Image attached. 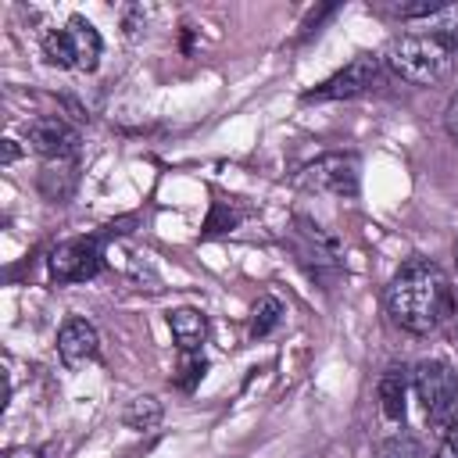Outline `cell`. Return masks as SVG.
Segmentation results:
<instances>
[{
  "mask_svg": "<svg viewBox=\"0 0 458 458\" xmlns=\"http://www.w3.org/2000/svg\"><path fill=\"white\" fill-rule=\"evenodd\" d=\"M386 311L390 318L415 333V336H429V333H440L454 322L458 308H454V290H451V279L444 276V268L429 258H411L404 261L390 286H386Z\"/></svg>",
  "mask_w": 458,
  "mask_h": 458,
  "instance_id": "obj_1",
  "label": "cell"
},
{
  "mask_svg": "<svg viewBox=\"0 0 458 458\" xmlns=\"http://www.w3.org/2000/svg\"><path fill=\"white\" fill-rule=\"evenodd\" d=\"M383 61L390 64L394 75H401L411 86H437L454 68V47L437 32H426V36L408 32V36L390 43Z\"/></svg>",
  "mask_w": 458,
  "mask_h": 458,
  "instance_id": "obj_2",
  "label": "cell"
},
{
  "mask_svg": "<svg viewBox=\"0 0 458 458\" xmlns=\"http://www.w3.org/2000/svg\"><path fill=\"white\" fill-rule=\"evenodd\" d=\"M411 386L437 433H447L451 426H458V372L447 361L440 358L419 361L411 372Z\"/></svg>",
  "mask_w": 458,
  "mask_h": 458,
  "instance_id": "obj_3",
  "label": "cell"
},
{
  "mask_svg": "<svg viewBox=\"0 0 458 458\" xmlns=\"http://www.w3.org/2000/svg\"><path fill=\"white\" fill-rule=\"evenodd\" d=\"M100 32L93 29V21H86L82 14H72L64 21V29H54L43 36V57L57 68H75V72H93L100 64Z\"/></svg>",
  "mask_w": 458,
  "mask_h": 458,
  "instance_id": "obj_4",
  "label": "cell"
},
{
  "mask_svg": "<svg viewBox=\"0 0 458 458\" xmlns=\"http://www.w3.org/2000/svg\"><path fill=\"white\" fill-rule=\"evenodd\" d=\"M297 182L311 193H326V197H354L361 186V165L354 154H322L315 161H308L297 175Z\"/></svg>",
  "mask_w": 458,
  "mask_h": 458,
  "instance_id": "obj_5",
  "label": "cell"
},
{
  "mask_svg": "<svg viewBox=\"0 0 458 458\" xmlns=\"http://www.w3.org/2000/svg\"><path fill=\"white\" fill-rule=\"evenodd\" d=\"M47 265H50L54 283H86L104 265V243H100V236H72V240H61L50 250Z\"/></svg>",
  "mask_w": 458,
  "mask_h": 458,
  "instance_id": "obj_6",
  "label": "cell"
},
{
  "mask_svg": "<svg viewBox=\"0 0 458 458\" xmlns=\"http://www.w3.org/2000/svg\"><path fill=\"white\" fill-rule=\"evenodd\" d=\"M379 75H383V57L379 54H358L340 72H333L326 82L308 89L304 100H347V97H358V93L372 89L379 82Z\"/></svg>",
  "mask_w": 458,
  "mask_h": 458,
  "instance_id": "obj_7",
  "label": "cell"
},
{
  "mask_svg": "<svg viewBox=\"0 0 458 458\" xmlns=\"http://www.w3.org/2000/svg\"><path fill=\"white\" fill-rule=\"evenodd\" d=\"M25 140L36 154H43L47 161H64L79 154V129L68 125L61 114H39L25 125Z\"/></svg>",
  "mask_w": 458,
  "mask_h": 458,
  "instance_id": "obj_8",
  "label": "cell"
},
{
  "mask_svg": "<svg viewBox=\"0 0 458 458\" xmlns=\"http://www.w3.org/2000/svg\"><path fill=\"white\" fill-rule=\"evenodd\" d=\"M57 354H61V361H64L68 369H82V365L97 361V354H100V336H97L93 322H86V318H79V315L64 318V326L57 329Z\"/></svg>",
  "mask_w": 458,
  "mask_h": 458,
  "instance_id": "obj_9",
  "label": "cell"
},
{
  "mask_svg": "<svg viewBox=\"0 0 458 458\" xmlns=\"http://www.w3.org/2000/svg\"><path fill=\"white\" fill-rule=\"evenodd\" d=\"M168 329L182 354H197L208 336V318L197 308H175V311H168Z\"/></svg>",
  "mask_w": 458,
  "mask_h": 458,
  "instance_id": "obj_10",
  "label": "cell"
},
{
  "mask_svg": "<svg viewBox=\"0 0 458 458\" xmlns=\"http://www.w3.org/2000/svg\"><path fill=\"white\" fill-rule=\"evenodd\" d=\"M404 397H408V372L386 369L379 379V408L390 422H404Z\"/></svg>",
  "mask_w": 458,
  "mask_h": 458,
  "instance_id": "obj_11",
  "label": "cell"
},
{
  "mask_svg": "<svg viewBox=\"0 0 458 458\" xmlns=\"http://www.w3.org/2000/svg\"><path fill=\"white\" fill-rule=\"evenodd\" d=\"M161 415H165V408H161V401L154 397V394H140V397H132L129 404H125V411H122V422L129 426V429H154L157 422H161Z\"/></svg>",
  "mask_w": 458,
  "mask_h": 458,
  "instance_id": "obj_12",
  "label": "cell"
},
{
  "mask_svg": "<svg viewBox=\"0 0 458 458\" xmlns=\"http://www.w3.org/2000/svg\"><path fill=\"white\" fill-rule=\"evenodd\" d=\"M279 322H283V304H279L276 297L265 293V297L254 304V315H250V336H268Z\"/></svg>",
  "mask_w": 458,
  "mask_h": 458,
  "instance_id": "obj_13",
  "label": "cell"
},
{
  "mask_svg": "<svg viewBox=\"0 0 458 458\" xmlns=\"http://www.w3.org/2000/svg\"><path fill=\"white\" fill-rule=\"evenodd\" d=\"M240 218H243L240 208H233V204H225V200H215V204H211V215H208V222H204V236L233 233V229L240 225Z\"/></svg>",
  "mask_w": 458,
  "mask_h": 458,
  "instance_id": "obj_14",
  "label": "cell"
},
{
  "mask_svg": "<svg viewBox=\"0 0 458 458\" xmlns=\"http://www.w3.org/2000/svg\"><path fill=\"white\" fill-rule=\"evenodd\" d=\"M372 458H426V454H422V447H419L415 437L394 433V437H386V440L372 451Z\"/></svg>",
  "mask_w": 458,
  "mask_h": 458,
  "instance_id": "obj_15",
  "label": "cell"
},
{
  "mask_svg": "<svg viewBox=\"0 0 458 458\" xmlns=\"http://www.w3.org/2000/svg\"><path fill=\"white\" fill-rule=\"evenodd\" d=\"M204 376V358L197 354H182V365H179V376H175V386L182 390H193V383Z\"/></svg>",
  "mask_w": 458,
  "mask_h": 458,
  "instance_id": "obj_16",
  "label": "cell"
},
{
  "mask_svg": "<svg viewBox=\"0 0 458 458\" xmlns=\"http://www.w3.org/2000/svg\"><path fill=\"white\" fill-rule=\"evenodd\" d=\"M444 129H447V136L458 143V89L451 93V100H447V107H444Z\"/></svg>",
  "mask_w": 458,
  "mask_h": 458,
  "instance_id": "obj_17",
  "label": "cell"
},
{
  "mask_svg": "<svg viewBox=\"0 0 458 458\" xmlns=\"http://www.w3.org/2000/svg\"><path fill=\"white\" fill-rule=\"evenodd\" d=\"M433 458H458V426H451V429L444 433V444L437 447Z\"/></svg>",
  "mask_w": 458,
  "mask_h": 458,
  "instance_id": "obj_18",
  "label": "cell"
},
{
  "mask_svg": "<svg viewBox=\"0 0 458 458\" xmlns=\"http://www.w3.org/2000/svg\"><path fill=\"white\" fill-rule=\"evenodd\" d=\"M4 458H43V454H39L36 447H11Z\"/></svg>",
  "mask_w": 458,
  "mask_h": 458,
  "instance_id": "obj_19",
  "label": "cell"
},
{
  "mask_svg": "<svg viewBox=\"0 0 458 458\" xmlns=\"http://www.w3.org/2000/svg\"><path fill=\"white\" fill-rule=\"evenodd\" d=\"M14 154H18V150H14V140H7V150H4V161H14Z\"/></svg>",
  "mask_w": 458,
  "mask_h": 458,
  "instance_id": "obj_20",
  "label": "cell"
},
{
  "mask_svg": "<svg viewBox=\"0 0 458 458\" xmlns=\"http://www.w3.org/2000/svg\"><path fill=\"white\" fill-rule=\"evenodd\" d=\"M454 261H458V240H454Z\"/></svg>",
  "mask_w": 458,
  "mask_h": 458,
  "instance_id": "obj_21",
  "label": "cell"
}]
</instances>
